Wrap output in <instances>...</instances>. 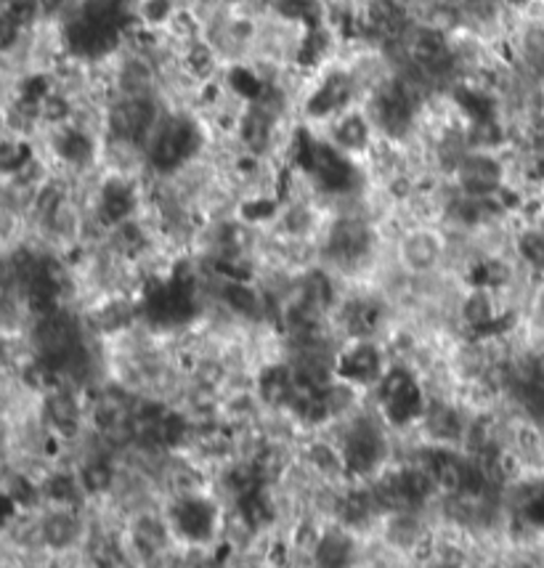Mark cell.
I'll return each instance as SVG.
<instances>
[{
	"mask_svg": "<svg viewBox=\"0 0 544 568\" xmlns=\"http://www.w3.org/2000/svg\"><path fill=\"white\" fill-rule=\"evenodd\" d=\"M16 510H20V507H16V502L11 500L5 492H0V526L9 523L11 518L16 516Z\"/></svg>",
	"mask_w": 544,
	"mask_h": 568,
	"instance_id": "obj_12",
	"label": "cell"
},
{
	"mask_svg": "<svg viewBox=\"0 0 544 568\" xmlns=\"http://www.w3.org/2000/svg\"><path fill=\"white\" fill-rule=\"evenodd\" d=\"M40 494L51 507H67V510H80L86 502V492L80 487V478L75 470H53L40 481Z\"/></svg>",
	"mask_w": 544,
	"mask_h": 568,
	"instance_id": "obj_9",
	"label": "cell"
},
{
	"mask_svg": "<svg viewBox=\"0 0 544 568\" xmlns=\"http://www.w3.org/2000/svg\"><path fill=\"white\" fill-rule=\"evenodd\" d=\"M391 364V354L382 340H345L334 358V378L369 393Z\"/></svg>",
	"mask_w": 544,
	"mask_h": 568,
	"instance_id": "obj_4",
	"label": "cell"
},
{
	"mask_svg": "<svg viewBox=\"0 0 544 568\" xmlns=\"http://www.w3.org/2000/svg\"><path fill=\"white\" fill-rule=\"evenodd\" d=\"M165 523L173 545L213 550L224 540L226 513L213 492L173 497L165 507Z\"/></svg>",
	"mask_w": 544,
	"mask_h": 568,
	"instance_id": "obj_1",
	"label": "cell"
},
{
	"mask_svg": "<svg viewBox=\"0 0 544 568\" xmlns=\"http://www.w3.org/2000/svg\"><path fill=\"white\" fill-rule=\"evenodd\" d=\"M77 478H80V487L86 492L88 500H101L106 494L115 492L119 481V468H117V454L106 450L104 444L99 450L88 452L80 459V465L75 468Z\"/></svg>",
	"mask_w": 544,
	"mask_h": 568,
	"instance_id": "obj_6",
	"label": "cell"
},
{
	"mask_svg": "<svg viewBox=\"0 0 544 568\" xmlns=\"http://www.w3.org/2000/svg\"><path fill=\"white\" fill-rule=\"evenodd\" d=\"M5 494H9L11 500L16 502V507H35L40 500H43V494H40V483L29 481L27 476H14L9 481V487H5Z\"/></svg>",
	"mask_w": 544,
	"mask_h": 568,
	"instance_id": "obj_11",
	"label": "cell"
},
{
	"mask_svg": "<svg viewBox=\"0 0 544 568\" xmlns=\"http://www.w3.org/2000/svg\"><path fill=\"white\" fill-rule=\"evenodd\" d=\"M393 258L415 279L444 272L446 235L441 226H409L393 237Z\"/></svg>",
	"mask_w": 544,
	"mask_h": 568,
	"instance_id": "obj_3",
	"label": "cell"
},
{
	"mask_svg": "<svg viewBox=\"0 0 544 568\" xmlns=\"http://www.w3.org/2000/svg\"><path fill=\"white\" fill-rule=\"evenodd\" d=\"M450 178L454 187L465 191V194H505L507 184H510V167H507L505 149H468L457 160V165L452 167Z\"/></svg>",
	"mask_w": 544,
	"mask_h": 568,
	"instance_id": "obj_2",
	"label": "cell"
},
{
	"mask_svg": "<svg viewBox=\"0 0 544 568\" xmlns=\"http://www.w3.org/2000/svg\"><path fill=\"white\" fill-rule=\"evenodd\" d=\"M314 568H356L358 566V537L340 523H327L316 547Z\"/></svg>",
	"mask_w": 544,
	"mask_h": 568,
	"instance_id": "obj_8",
	"label": "cell"
},
{
	"mask_svg": "<svg viewBox=\"0 0 544 568\" xmlns=\"http://www.w3.org/2000/svg\"><path fill=\"white\" fill-rule=\"evenodd\" d=\"M86 523H83L80 510H67V507H51L40 518L38 537L51 553H69L83 542Z\"/></svg>",
	"mask_w": 544,
	"mask_h": 568,
	"instance_id": "obj_7",
	"label": "cell"
},
{
	"mask_svg": "<svg viewBox=\"0 0 544 568\" xmlns=\"http://www.w3.org/2000/svg\"><path fill=\"white\" fill-rule=\"evenodd\" d=\"M277 489L279 487H271V483H258V487L250 489L248 494L235 500L237 523L242 526L248 534L258 537L274 531V526L279 521Z\"/></svg>",
	"mask_w": 544,
	"mask_h": 568,
	"instance_id": "obj_5",
	"label": "cell"
},
{
	"mask_svg": "<svg viewBox=\"0 0 544 568\" xmlns=\"http://www.w3.org/2000/svg\"><path fill=\"white\" fill-rule=\"evenodd\" d=\"M325 526L319 518L314 516H301L295 523H292V529L287 531V542H290V550L295 558H306L311 564V558H314L316 547H319L321 542V534H325Z\"/></svg>",
	"mask_w": 544,
	"mask_h": 568,
	"instance_id": "obj_10",
	"label": "cell"
}]
</instances>
